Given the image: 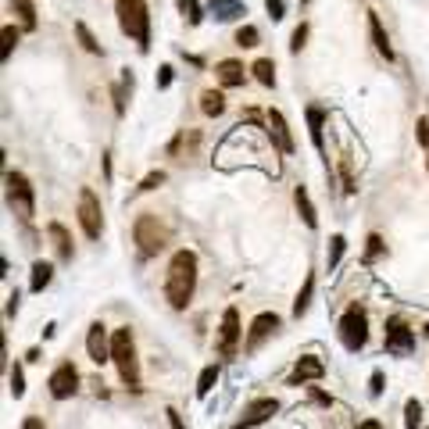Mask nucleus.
I'll list each match as a JSON object with an SVG mask.
<instances>
[{
  "label": "nucleus",
  "mask_w": 429,
  "mask_h": 429,
  "mask_svg": "<svg viewBox=\"0 0 429 429\" xmlns=\"http://www.w3.org/2000/svg\"><path fill=\"white\" fill-rule=\"evenodd\" d=\"M193 290H197V254L190 247H179L168 262V275H165V300L176 311H186Z\"/></svg>",
  "instance_id": "obj_1"
},
{
  "label": "nucleus",
  "mask_w": 429,
  "mask_h": 429,
  "mask_svg": "<svg viewBox=\"0 0 429 429\" xmlns=\"http://www.w3.org/2000/svg\"><path fill=\"white\" fill-rule=\"evenodd\" d=\"M111 361L118 369V379L129 390H140V358H136V340L129 326L111 329Z\"/></svg>",
  "instance_id": "obj_2"
},
{
  "label": "nucleus",
  "mask_w": 429,
  "mask_h": 429,
  "mask_svg": "<svg viewBox=\"0 0 429 429\" xmlns=\"http://www.w3.org/2000/svg\"><path fill=\"white\" fill-rule=\"evenodd\" d=\"M118 11V29L147 54L150 51V8L147 0H115Z\"/></svg>",
  "instance_id": "obj_3"
},
{
  "label": "nucleus",
  "mask_w": 429,
  "mask_h": 429,
  "mask_svg": "<svg viewBox=\"0 0 429 429\" xmlns=\"http://www.w3.org/2000/svg\"><path fill=\"white\" fill-rule=\"evenodd\" d=\"M340 343L347 347L351 354L365 351V343H369V315H365L361 304H351L340 318Z\"/></svg>",
  "instance_id": "obj_4"
},
{
  "label": "nucleus",
  "mask_w": 429,
  "mask_h": 429,
  "mask_svg": "<svg viewBox=\"0 0 429 429\" xmlns=\"http://www.w3.org/2000/svg\"><path fill=\"white\" fill-rule=\"evenodd\" d=\"M133 240H136V247H140L143 257H154V254L165 250L168 232H165V226L158 222V214L147 211V214H140V219L133 222Z\"/></svg>",
  "instance_id": "obj_5"
},
{
  "label": "nucleus",
  "mask_w": 429,
  "mask_h": 429,
  "mask_svg": "<svg viewBox=\"0 0 429 429\" xmlns=\"http://www.w3.org/2000/svg\"><path fill=\"white\" fill-rule=\"evenodd\" d=\"M4 186H8V204L11 211L18 214L21 222H29L36 214V193H33V183L21 176V172H8L4 176Z\"/></svg>",
  "instance_id": "obj_6"
},
{
  "label": "nucleus",
  "mask_w": 429,
  "mask_h": 429,
  "mask_svg": "<svg viewBox=\"0 0 429 429\" xmlns=\"http://www.w3.org/2000/svg\"><path fill=\"white\" fill-rule=\"evenodd\" d=\"M79 226L86 232V240H100V232H104V211H100V197H97L90 186L79 190Z\"/></svg>",
  "instance_id": "obj_7"
},
{
  "label": "nucleus",
  "mask_w": 429,
  "mask_h": 429,
  "mask_svg": "<svg viewBox=\"0 0 429 429\" xmlns=\"http://www.w3.org/2000/svg\"><path fill=\"white\" fill-rule=\"evenodd\" d=\"M383 343H386V354H394V358H408V354L415 351V329H408V326H404V318H386Z\"/></svg>",
  "instance_id": "obj_8"
},
{
  "label": "nucleus",
  "mask_w": 429,
  "mask_h": 429,
  "mask_svg": "<svg viewBox=\"0 0 429 429\" xmlns=\"http://www.w3.org/2000/svg\"><path fill=\"white\" fill-rule=\"evenodd\" d=\"M47 386H51V397H54V401H69V397H75V394H79V369H75L72 361H61L57 369L51 372Z\"/></svg>",
  "instance_id": "obj_9"
},
{
  "label": "nucleus",
  "mask_w": 429,
  "mask_h": 429,
  "mask_svg": "<svg viewBox=\"0 0 429 429\" xmlns=\"http://www.w3.org/2000/svg\"><path fill=\"white\" fill-rule=\"evenodd\" d=\"M240 311L236 308H226L222 311V326H219V354L222 358H236V351H240Z\"/></svg>",
  "instance_id": "obj_10"
},
{
  "label": "nucleus",
  "mask_w": 429,
  "mask_h": 429,
  "mask_svg": "<svg viewBox=\"0 0 429 429\" xmlns=\"http://www.w3.org/2000/svg\"><path fill=\"white\" fill-rule=\"evenodd\" d=\"M275 412H279V401L275 397H257V401H250L244 412H240V419L232 422V429H254V426L268 422Z\"/></svg>",
  "instance_id": "obj_11"
},
{
  "label": "nucleus",
  "mask_w": 429,
  "mask_h": 429,
  "mask_svg": "<svg viewBox=\"0 0 429 429\" xmlns=\"http://www.w3.org/2000/svg\"><path fill=\"white\" fill-rule=\"evenodd\" d=\"M86 354H90L93 365L111 361V333H107L104 322H90V329H86Z\"/></svg>",
  "instance_id": "obj_12"
},
{
  "label": "nucleus",
  "mask_w": 429,
  "mask_h": 429,
  "mask_svg": "<svg viewBox=\"0 0 429 429\" xmlns=\"http://www.w3.org/2000/svg\"><path fill=\"white\" fill-rule=\"evenodd\" d=\"M268 118V140H272V150H279V154H293L297 150V143H293V136H290V125H286V118H283V111H272L265 115Z\"/></svg>",
  "instance_id": "obj_13"
},
{
  "label": "nucleus",
  "mask_w": 429,
  "mask_h": 429,
  "mask_svg": "<svg viewBox=\"0 0 429 429\" xmlns=\"http://www.w3.org/2000/svg\"><path fill=\"white\" fill-rule=\"evenodd\" d=\"M279 329V315L275 311H262L254 322H250V329H247V340H244V351H257L262 343Z\"/></svg>",
  "instance_id": "obj_14"
},
{
  "label": "nucleus",
  "mask_w": 429,
  "mask_h": 429,
  "mask_svg": "<svg viewBox=\"0 0 429 429\" xmlns=\"http://www.w3.org/2000/svg\"><path fill=\"white\" fill-rule=\"evenodd\" d=\"M322 376H326V365H322V358H315V354H304V358H297V365H293V372H290V386L318 383Z\"/></svg>",
  "instance_id": "obj_15"
},
{
  "label": "nucleus",
  "mask_w": 429,
  "mask_h": 429,
  "mask_svg": "<svg viewBox=\"0 0 429 429\" xmlns=\"http://www.w3.org/2000/svg\"><path fill=\"white\" fill-rule=\"evenodd\" d=\"M214 79H219V86L222 90H232V86H244V79H247V69L236 57H226V61H219L214 64Z\"/></svg>",
  "instance_id": "obj_16"
},
{
  "label": "nucleus",
  "mask_w": 429,
  "mask_h": 429,
  "mask_svg": "<svg viewBox=\"0 0 429 429\" xmlns=\"http://www.w3.org/2000/svg\"><path fill=\"white\" fill-rule=\"evenodd\" d=\"M308 133H311V143H315V150H322V154H326V111H322V107H308Z\"/></svg>",
  "instance_id": "obj_17"
},
{
  "label": "nucleus",
  "mask_w": 429,
  "mask_h": 429,
  "mask_svg": "<svg viewBox=\"0 0 429 429\" xmlns=\"http://www.w3.org/2000/svg\"><path fill=\"white\" fill-rule=\"evenodd\" d=\"M369 36H372V47H376L386 61H394L390 36H386V29H383V21H379V15H376V11H369Z\"/></svg>",
  "instance_id": "obj_18"
},
{
  "label": "nucleus",
  "mask_w": 429,
  "mask_h": 429,
  "mask_svg": "<svg viewBox=\"0 0 429 429\" xmlns=\"http://www.w3.org/2000/svg\"><path fill=\"white\" fill-rule=\"evenodd\" d=\"M47 232H51V240H54V250H57V257L61 262H72V236H69V229H64L61 222H51L47 226Z\"/></svg>",
  "instance_id": "obj_19"
},
{
  "label": "nucleus",
  "mask_w": 429,
  "mask_h": 429,
  "mask_svg": "<svg viewBox=\"0 0 429 429\" xmlns=\"http://www.w3.org/2000/svg\"><path fill=\"white\" fill-rule=\"evenodd\" d=\"M293 204H297V214L304 219V226L315 229V226H318V211H315V204H311V197H308V190H304V186H297V190H293Z\"/></svg>",
  "instance_id": "obj_20"
},
{
  "label": "nucleus",
  "mask_w": 429,
  "mask_h": 429,
  "mask_svg": "<svg viewBox=\"0 0 429 429\" xmlns=\"http://www.w3.org/2000/svg\"><path fill=\"white\" fill-rule=\"evenodd\" d=\"M201 111H204L208 118H219V115L226 111V97H222V90H204V93H201Z\"/></svg>",
  "instance_id": "obj_21"
},
{
  "label": "nucleus",
  "mask_w": 429,
  "mask_h": 429,
  "mask_svg": "<svg viewBox=\"0 0 429 429\" xmlns=\"http://www.w3.org/2000/svg\"><path fill=\"white\" fill-rule=\"evenodd\" d=\"M54 279V265L51 262H36L33 265V275H29V290L33 293H43V286H47Z\"/></svg>",
  "instance_id": "obj_22"
},
{
  "label": "nucleus",
  "mask_w": 429,
  "mask_h": 429,
  "mask_svg": "<svg viewBox=\"0 0 429 429\" xmlns=\"http://www.w3.org/2000/svg\"><path fill=\"white\" fill-rule=\"evenodd\" d=\"M11 4V11L18 15V21H21V29H36V8H33V0H8Z\"/></svg>",
  "instance_id": "obj_23"
},
{
  "label": "nucleus",
  "mask_w": 429,
  "mask_h": 429,
  "mask_svg": "<svg viewBox=\"0 0 429 429\" xmlns=\"http://www.w3.org/2000/svg\"><path fill=\"white\" fill-rule=\"evenodd\" d=\"M250 72H254V79L262 82V86H275V61L272 57H257L250 64Z\"/></svg>",
  "instance_id": "obj_24"
},
{
  "label": "nucleus",
  "mask_w": 429,
  "mask_h": 429,
  "mask_svg": "<svg viewBox=\"0 0 429 429\" xmlns=\"http://www.w3.org/2000/svg\"><path fill=\"white\" fill-rule=\"evenodd\" d=\"M75 36H79V43H82L86 54H104V47L97 43V36L90 33V26H86V21H75Z\"/></svg>",
  "instance_id": "obj_25"
},
{
  "label": "nucleus",
  "mask_w": 429,
  "mask_h": 429,
  "mask_svg": "<svg viewBox=\"0 0 429 429\" xmlns=\"http://www.w3.org/2000/svg\"><path fill=\"white\" fill-rule=\"evenodd\" d=\"M311 293H315V275H308V279H304V286H300V293H297V300H293V318H300V315L308 311Z\"/></svg>",
  "instance_id": "obj_26"
},
{
  "label": "nucleus",
  "mask_w": 429,
  "mask_h": 429,
  "mask_svg": "<svg viewBox=\"0 0 429 429\" xmlns=\"http://www.w3.org/2000/svg\"><path fill=\"white\" fill-rule=\"evenodd\" d=\"M211 11H214V18H222V21H232V18L244 15V8L236 4V0H211Z\"/></svg>",
  "instance_id": "obj_27"
},
{
  "label": "nucleus",
  "mask_w": 429,
  "mask_h": 429,
  "mask_svg": "<svg viewBox=\"0 0 429 429\" xmlns=\"http://www.w3.org/2000/svg\"><path fill=\"white\" fill-rule=\"evenodd\" d=\"M343 250H347V236H329V254H326V265H329V272L340 265V257H343Z\"/></svg>",
  "instance_id": "obj_28"
},
{
  "label": "nucleus",
  "mask_w": 429,
  "mask_h": 429,
  "mask_svg": "<svg viewBox=\"0 0 429 429\" xmlns=\"http://www.w3.org/2000/svg\"><path fill=\"white\" fill-rule=\"evenodd\" d=\"M214 383H219V365H208V369L197 376V397H208L214 390Z\"/></svg>",
  "instance_id": "obj_29"
},
{
  "label": "nucleus",
  "mask_w": 429,
  "mask_h": 429,
  "mask_svg": "<svg viewBox=\"0 0 429 429\" xmlns=\"http://www.w3.org/2000/svg\"><path fill=\"white\" fill-rule=\"evenodd\" d=\"M404 426H408V429H422V404H419L415 397L404 401Z\"/></svg>",
  "instance_id": "obj_30"
},
{
  "label": "nucleus",
  "mask_w": 429,
  "mask_h": 429,
  "mask_svg": "<svg viewBox=\"0 0 429 429\" xmlns=\"http://www.w3.org/2000/svg\"><path fill=\"white\" fill-rule=\"evenodd\" d=\"M257 43H262V33H257L254 26H240V29H236V47L250 51V47H257Z\"/></svg>",
  "instance_id": "obj_31"
},
{
  "label": "nucleus",
  "mask_w": 429,
  "mask_h": 429,
  "mask_svg": "<svg viewBox=\"0 0 429 429\" xmlns=\"http://www.w3.org/2000/svg\"><path fill=\"white\" fill-rule=\"evenodd\" d=\"M179 11H183V18L190 21V26H201L204 21V8L197 4V0H179Z\"/></svg>",
  "instance_id": "obj_32"
},
{
  "label": "nucleus",
  "mask_w": 429,
  "mask_h": 429,
  "mask_svg": "<svg viewBox=\"0 0 429 429\" xmlns=\"http://www.w3.org/2000/svg\"><path fill=\"white\" fill-rule=\"evenodd\" d=\"M365 244H369V247H365V265H372L376 257H379V254L386 250V244H383V236H379V232H372V236H369V240H365Z\"/></svg>",
  "instance_id": "obj_33"
},
{
  "label": "nucleus",
  "mask_w": 429,
  "mask_h": 429,
  "mask_svg": "<svg viewBox=\"0 0 429 429\" xmlns=\"http://www.w3.org/2000/svg\"><path fill=\"white\" fill-rule=\"evenodd\" d=\"M8 383H11V394H15V397H21V394H26V372H21V365H11Z\"/></svg>",
  "instance_id": "obj_34"
},
{
  "label": "nucleus",
  "mask_w": 429,
  "mask_h": 429,
  "mask_svg": "<svg viewBox=\"0 0 429 429\" xmlns=\"http://www.w3.org/2000/svg\"><path fill=\"white\" fill-rule=\"evenodd\" d=\"M18 39H21V33H18L15 26H4V54H0V57H4V61H8L11 54H15V47H18Z\"/></svg>",
  "instance_id": "obj_35"
},
{
  "label": "nucleus",
  "mask_w": 429,
  "mask_h": 429,
  "mask_svg": "<svg viewBox=\"0 0 429 429\" xmlns=\"http://www.w3.org/2000/svg\"><path fill=\"white\" fill-rule=\"evenodd\" d=\"M161 183H165V172L158 168V172H147V176L140 179V186H136V190H140V193H147V190H158Z\"/></svg>",
  "instance_id": "obj_36"
},
{
  "label": "nucleus",
  "mask_w": 429,
  "mask_h": 429,
  "mask_svg": "<svg viewBox=\"0 0 429 429\" xmlns=\"http://www.w3.org/2000/svg\"><path fill=\"white\" fill-rule=\"evenodd\" d=\"M304 39H308V21H300V26L293 29V36H290V51L300 54V51H304Z\"/></svg>",
  "instance_id": "obj_37"
},
{
  "label": "nucleus",
  "mask_w": 429,
  "mask_h": 429,
  "mask_svg": "<svg viewBox=\"0 0 429 429\" xmlns=\"http://www.w3.org/2000/svg\"><path fill=\"white\" fill-rule=\"evenodd\" d=\"M383 386H386L383 369H372V376H369V394H372V397H383Z\"/></svg>",
  "instance_id": "obj_38"
},
{
  "label": "nucleus",
  "mask_w": 429,
  "mask_h": 429,
  "mask_svg": "<svg viewBox=\"0 0 429 429\" xmlns=\"http://www.w3.org/2000/svg\"><path fill=\"white\" fill-rule=\"evenodd\" d=\"M265 11H268L272 21H279V18L286 15V0H265Z\"/></svg>",
  "instance_id": "obj_39"
},
{
  "label": "nucleus",
  "mask_w": 429,
  "mask_h": 429,
  "mask_svg": "<svg viewBox=\"0 0 429 429\" xmlns=\"http://www.w3.org/2000/svg\"><path fill=\"white\" fill-rule=\"evenodd\" d=\"M172 75H176V72H172V64H161V69H158V90H168Z\"/></svg>",
  "instance_id": "obj_40"
},
{
  "label": "nucleus",
  "mask_w": 429,
  "mask_h": 429,
  "mask_svg": "<svg viewBox=\"0 0 429 429\" xmlns=\"http://www.w3.org/2000/svg\"><path fill=\"white\" fill-rule=\"evenodd\" d=\"M165 419H168L172 429H186V422H183V415L176 412V408H165Z\"/></svg>",
  "instance_id": "obj_41"
},
{
  "label": "nucleus",
  "mask_w": 429,
  "mask_h": 429,
  "mask_svg": "<svg viewBox=\"0 0 429 429\" xmlns=\"http://www.w3.org/2000/svg\"><path fill=\"white\" fill-rule=\"evenodd\" d=\"M415 136H419V143H422V147H429V118H419Z\"/></svg>",
  "instance_id": "obj_42"
},
{
  "label": "nucleus",
  "mask_w": 429,
  "mask_h": 429,
  "mask_svg": "<svg viewBox=\"0 0 429 429\" xmlns=\"http://www.w3.org/2000/svg\"><path fill=\"white\" fill-rule=\"evenodd\" d=\"M311 401H315V404H326V408L333 404V397H329V394H322L318 386H311Z\"/></svg>",
  "instance_id": "obj_43"
},
{
  "label": "nucleus",
  "mask_w": 429,
  "mask_h": 429,
  "mask_svg": "<svg viewBox=\"0 0 429 429\" xmlns=\"http://www.w3.org/2000/svg\"><path fill=\"white\" fill-rule=\"evenodd\" d=\"M18 300H21V297H18V290H15V293L8 297V318H15V315H18Z\"/></svg>",
  "instance_id": "obj_44"
},
{
  "label": "nucleus",
  "mask_w": 429,
  "mask_h": 429,
  "mask_svg": "<svg viewBox=\"0 0 429 429\" xmlns=\"http://www.w3.org/2000/svg\"><path fill=\"white\" fill-rule=\"evenodd\" d=\"M21 429H47V426H43V419H39V415H29L26 422H21Z\"/></svg>",
  "instance_id": "obj_45"
},
{
  "label": "nucleus",
  "mask_w": 429,
  "mask_h": 429,
  "mask_svg": "<svg viewBox=\"0 0 429 429\" xmlns=\"http://www.w3.org/2000/svg\"><path fill=\"white\" fill-rule=\"evenodd\" d=\"M361 429H386V426H383L379 419H365V422H361Z\"/></svg>",
  "instance_id": "obj_46"
},
{
  "label": "nucleus",
  "mask_w": 429,
  "mask_h": 429,
  "mask_svg": "<svg viewBox=\"0 0 429 429\" xmlns=\"http://www.w3.org/2000/svg\"><path fill=\"white\" fill-rule=\"evenodd\" d=\"M426 168H429V147H426Z\"/></svg>",
  "instance_id": "obj_47"
},
{
  "label": "nucleus",
  "mask_w": 429,
  "mask_h": 429,
  "mask_svg": "<svg viewBox=\"0 0 429 429\" xmlns=\"http://www.w3.org/2000/svg\"><path fill=\"white\" fill-rule=\"evenodd\" d=\"M300 4H308V0H300Z\"/></svg>",
  "instance_id": "obj_48"
}]
</instances>
